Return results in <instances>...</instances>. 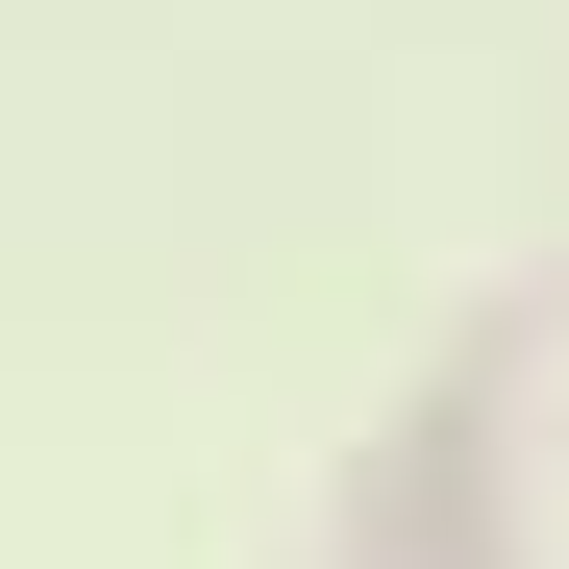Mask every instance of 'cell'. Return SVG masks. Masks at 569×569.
I'll use <instances>...</instances> for the list:
<instances>
[]
</instances>
